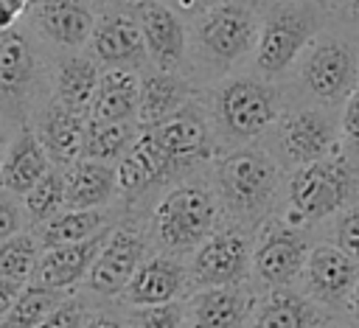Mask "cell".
Segmentation results:
<instances>
[{
  "label": "cell",
  "instance_id": "cell-1",
  "mask_svg": "<svg viewBox=\"0 0 359 328\" xmlns=\"http://www.w3.org/2000/svg\"><path fill=\"white\" fill-rule=\"evenodd\" d=\"M280 188V168L275 157L261 149L241 146L222 154L213 165V191L222 213L238 230H258L272 219V207Z\"/></svg>",
  "mask_w": 359,
  "mask_h": 328
},
{
  "label": "cell",
  "instance_id": "cell-2",
  "mask_svg": "<svg viewBox=\"0 0 359 328\" xmlns=\"http://www.w3.org/2000/svg\"><path fill=\"white\" fill-rule=\"evenodd\" d=\"M359 196V165L334 151L323 160L297 165L286 179V221L294 227H311L334 219Z\"/></svg>",
  "mask_w": 359,
  "mask_h": 328
},
{
  "label": "cell",
  "instance_id": "cell-3",
  "mask_svg": "<svg viewBox=\"0 0 359 328\" xmlns=\"http://www.w3.org/2000/svg\"><path fill=\"white\" fill-rule=\"evenodd\" d=\"M210 126L227 146L241 149L261 137L280 118V93L272 81L255 76H230L213 87Z\"/></svg>",
  "mask_w": 359,
  "mask_h": 328
},
{
  "label": "cell",
  "instance_id": "cell-4",
  "mask_svg": "<svg viewBox=\"0 0 359 328\" xmlns=\"http://www.w3.org/2000/svg\"><path fill=\"white\" fill-rule=\"evenodd\" d=\"M216 191L205 182L171 185L151 210V238L168 255L194 252L219 224Z\"/></svg>",
  "mask_w": 359,
  "mask_h": 328
},
{
  "label": "cell",
  "instance_id": "cell-5",
  "mask_svg": "<svg viewBox=\"0 0 359 328\" xmlns=\"http://www.w3.org/2000/svg\"><path fill=\"white\" fill-rule=\"evenodd\" d=\"M323 28V14L311 3H278L272 6L258 28V42H255V70L266 78L275 81L280 78L303 50L320 36Z\"/></svg>",
  "mask_w": 359,
  "mask_h": 328
},
{
  "label": "cell",
  "instance_id": "cell-6",
  "mask_svg": "<svg viewBox=\"0 0 359 328\" xmlns=\"http://www.w3.org/2000/svg\"><path fill=\"white\" fill-rule=\"evenodd\" d=\"M261 20L241 0H219L194 22V48L210 67H233L255 50Z\"/></svg>",
  "mask_w": 359,
  "mask_h": 328
},
{
  "label": "cell",
  "instance_id": "cell-7",
  "mask_svg": "<svg viewBox=\"0 0 359 328\" xmlns=\"http://www.w3.org/2000/svg\"><path fill=\"white\" fill-rule=\"evenodd\" d=\"M45 64L31 28H8L0 34V115L25 123L42 93Z\"/></svg>",
  "mask_w": 359,
  "mask_h": 328
},
{
  "label": "cell",
  "instance_id": "cell-8",
  "mask_svg": "<svg viewBox=\"0 0 359 328\" xmlns=\"http://www.w3.org/2000/svg\"><path fill=\"white\" fill-rule=\"evenodd\" d=\"M297 78L314 101L339 104L359 81V53L342 36L320 34L297 59Z\"/></svg>",
  "mask_w": 359,
  "mask_h": 328
},
{
  "label": "cell",
  "instance_id": "cell-9",
  "mask_svg": "<svg viewBox=\"0 0 359 328\" xmlns=\"http://www.w3.org/2000/svg\"><path fill=\"white\" fill-rule=\"evenodd\" d=\"M311 252L306 227L286 219H266L252 241V272L266 289H286L294 283Z\"/></svg>",
  "mask_w": 359,
  "mask_h": 328
},
{
  "label": "cell",
  "instance_id": "cell-10",
  "mask_svg": "<svg viewBox=\"0 0 359 328\" xmlns=\"http://www.w3.org/2000/svg\"><path fill=\"white\" fill-rule=\"evenodd\" d=\"M151 132L160 154L165 157V165L174 179L191 174L196 165L208 163L216 154V140H213V126L210 118L191 101L182 107L177 115L165 118L163 123L143 126Z\"/></svg>",
  "mask_w": 359,
  "mask_h": 328
},
{
  "label": "cell",
  "instance_id": "cell-11",
  "mask_svg": "<svg viewBox=\"0 0 359 328\" xmlns=\"http://www.w3.org/2000/svg\"><path fill=\"white\" fill-rule=\"evenodd\" d=\"M185 269L196 289L241 286L252 272V235L238 227L216 230L191 252Z\"/></svg>",
  "mask_w": 359,
  "mask_h": 328
},
{
  "label": "cell",
  "instance_id": "cell-12",
  "mask_svg": "<svg viewBox=\"0 0 359 328\" xmlns=\"http://www.w3.org/2000/svg\"><path fill=\"white\" fill-rule=\"evenodd\" d=\"M275 143L280 160L294 168L339 151V135L334 121L314 107H297L283 112L275 121Z\"/></svg>",
  "mask_w": 359,
  "mask_h": 328
},
{
  "label": "cell",
  "instance_id": "cell-13",
  "mask_svg": "<svg viewBox=\"0 0 359 328\" xmlns=\"http://www.w3.org/2000/svg\"><path fill=\"white\" fill-rule=\"evenodd\" d=\"M146 252H149V241L137 227L129 224L112 227L84 280L87 289L98 297H121L137 266L149 258Z\"/></svg>",
  "mask_w": 359,
  "mask_h": 328
},
{
  "label": "cell",
  "instance_id": "cell-14",
  "mask_svg": "<svg viewBox=\"0 0 359 328\" xmlns=\"http://www.w3.org/2000/svg\"><path fill=\"white\" fill-rule=\"evenodd\" d=\"M300 278L303 294L311 303L323 308H342L348 306V297L359 283V261L337 250L334 244H320L311 247Z\"/></svg>",
  "mask_w": 359,
  "mask_h": 328
},
{
  "label": "cell",
  "instance_id": "cell-15",
  "mask_svg": "<svg viewBox=\"0 0 359 328\" xmlns=\"http://www.w3.org/2000/svg\"><path fill=\"white\" fill-rule=\"evenodd\" d=\"M22 17L42 42L70 53L90 42L95 25V11L87 0H31Z\"/></svg>",
  "mask_w": 359,
  "mask_h": 328
},
{
  "label": "cell",
  "instance_id": "cell-16",
  "mask_svg": "<svg viewBox=\"0 0 359 328\" xmlns=\"http://www.w3.org/2000/svg\"><path fill=\"white\" fill-rule=\"evenodd\" d=\"M87 48H90V56L104 67L143 70L149 64L140 22L137 17L123 11H104L101 17H95Z\"/></svg>",
  "mask_w": 359,
  "mask_h": 328
},
{
  "label": "cell",
  "instance_id": "cell-17",
  "mask_svg": "<svg viewBox=\"0 0 359 328\" xmlns=\"http://www.w3.org/2000/svg\"><path fill=\"white\" fill-rule=\"evenodd\" d=\"M255 297L244 286L196 289L185 300V328H247Z\"/></svg>",
  "mask_w": 359,
  "mask_h": 328
},
{
  "label": "cell",
  "instance_id": "cell-18",
  "mask_svg": "<svg viewBox=\"0 0 359 328\" xmlns=\"http://www.w3.org/2000/svg\"><path fill=\"white\" fill-rule=\"evenodd\" d=\"M115 177H118V196H123L126 202H137L149 196L154 188L174 182L165 157L160 154L151 132L143 126L135 143L129 146V151L115 163Z\"/></svg>",
  "mask_w": 359,
  "mask_h": 328
},
{
  "label": "cell",
  "instance_id": "cell-19",
  "mask_svg": "<svg viewBox=\"0 0 359 328\" xmlns=\"http://www.w3.org/2000/svg\"><path fill=\"white\" fill-rule=\"evenodd\" d=\"M185 289H188L185 264L177 255L157 252L137 266V272L121 292V300L126 306H160V303L180 300Z\"/></svg>",
  "mask_w": 359,
  "mask_h": 328
},
{
  "label": "cell",
  "instance_id": "cell-20",
  "mask_svg": "<svg viewBox=\"0 0 359 328\" xmlns=\"http://www.w3.org/2000/svg\"><path fill=\"white\" fill-rule=\"evenodd\" d=\"M109 230L112 227H107L98 235H93L87 241H79V244H62V247L42 250V255L36 261V269L31 275V283H39V286H48V289H56V292H65V294L70 289H76L81 280H87V275L93 269V261H95L98 250L104 247Z\"/></svg>",
  "mask_w": 359,
  "mask_h": 328
},
{
  "label": "cell",
  "instance_id": "cell-21",
  "mask_svg": "<svg viewBox=\"0 0 359 328\" xmlns=\"http://www.w3.org/2000/svg\"><path fill=\"white\" fill-rule=\"evenodd\" d=\"M149 64L154 70H180L188 50V28L177 11H171L165 3H154L146 11L137 14Z\"/></svg>",
  "mask_w": 359,
  "mask_h": 328
},
{
  "label": "cell",
  "instance_id": "cell-22",
  "mask_svg": "<svg viewBox=\"0 0 359 328\" xmlns=\"http://www.w3.org/2000/svg\"><path fill=\"white\" fill-rule=\"evenodd\" d=\"M84 129H87V115L70 112L67 107H62L53 98L48 104H42L34 118V132H36L42 149L48 151L50 163L59 168H67L81 157Z\"/></svg>",
  "mask_w": 359,
  "mask_h": 328
},
{
  "label": "cell",
  "instance_id": "cell-23",
  "mask_svg": "<svg viewBox=\"0 0 359 328\" xmlns=\"http://www.w3.org/2000/svg\"><path fill=\"white\" fill-rule=\"evenodd\" d=\"M50 165L53 163H50L48 151L42 149L34 126L22 123L8 137L6 157H3V165H0V188L22 199L50 171Z\"/></svg>",
  "mask_w": 359,
  "mask_h": 328
},
{
  "label": "cell",
  "instance_id": "cell-24",
  "mask_svg": "<svg viewBox=\"0 0 359 328\" xmlns=\"http://www.w3.org/2000/svg\"><path fill=\"white\" fill-rule=\"evenodd\" d=\"M115 196H118L115 165L79 157L73 165L65 168V207L104 210Z\"/></svg>",
  "mask_w": 359,
  "mask_h": 328
},
{
  "label": "cell",
  "instance_id": "cell-25",
  "mask_svg": "<svg viewBox=\"0 0 359 328\" xmlns=\"http://www.w3.org/2000/svg\"><path fill=\"white\" fill-rule=\"evenodd\" d=\"M194 98V87L177 70H149L140 76V101H137V123L154 126L165 118L177 115Z\"/></svg>",
  "mask_w": 359,
  "mask_h": 328
},
{
  "label": "cell",
  "instance_id": "cell-26",
  "mask_svg": "<svg viewBox=\"0 0 359 328\" xmlns=\"http://www.w3.org/2000/svg\"><path fill=\"white\" fill-rule=\"evenodd\" d=\"M137 101H140V73L126 67H107L101 70L87 118L109 121V123L137 121Z\"/></svg>",
  "mask_w": 359,
  "mask_h": 328
},
{
  "label": "cell",
  "instance_id": "cell-27",
  "mask_svg": "<svg viewBox=\"0 0 359 328\" xmlns=\"http://www.w3.org/2000/svg\"><path fill=\"white\" fill-rule=\"evenodd\" d=\"M250 328H323V314L303 292H292L289 286L269 289L255 300Z\"/></svg>",
  "mask_w": 359,
  "mask_h": 328
},
{
  "label": "cell",
  "instance_id": "cell-28",
  "mask_svg": "<svg viewBox=\"0 0 359 328\" xmlns=\"http://www.w3.org/2000/svg\"><path fill=\"white\" fill-rule=\"evenodd\" d=\"M98 78H101V70L93 56L67 53L59 59V64L53 70V81H50L53 95L50 98L59 101L62 107H67L70 112L87 115L95 87H98Z\"/></svg>",
  "mask_w": 359,
  "mask_h": 328
},
{
  "label": "cell",
  "instance_id": "cell-29",
  "mask_svg": "<svg viewBox=\"0 0 359 328\" xmlns=\"http://www.w3.org/2000/svg\"><path fill=\"white\" fill-rule=\"evenodd\" d=\"M107 213L104 210H76V207H65L56 216H50L48 221L39 224L36 238L42 244V250L48 247H62V244H79L87 241L93 235H98L101 230H107Z\"/></svg>",
  "mask_w": 359,
  "mask_h": 328
},
{
  "label": "cell",
  "instance_id": "cell-30",
  "mask_svg": "<svg viewBox=\"0 0 359 328\" xmlns=\"http://www.w3.org/2000/svg\"><path fill=\"white\" fill-rule=\"evenodd\" d=\"M140 132L137 121H121V123H109V121H90L87 118V129H84V146H81V157L87 160H101L115 165L129 146L135 143Z\"/></svg>",
  "mask_w": 359,
  "mask_h": 328
},
{
  "label": "cell",
  "instance_id": "cell-31",
  "mask_svg": "<svg viewBox=\"0 0 359 328\" xmlns=\"http://www.w3.org/2000/svg\"><path fill=\"white\" fill-rule=\"evenodd\" d=\"M65 297H67L65 292H56V289L28 280V283H22L17 300L0 320V328H36Z\"/></svg>",
  "mask_w": 359,
  "mask_h": 328
},
{
  "label": "cell",
  "instance_id": "cell-32",
  "mask_svg": "<svg viewBox=\"0 0 359 328\" xmlns=\"http://www.w3.org/2000/svg\"><path fill=\"white\" fill-rule=\"evenodd\" d=\"M39 255H42V244H39L36 233L20 230V233L3 238L0 241V278L28 283L36 269Z\"/></svg>",
  "mask_w": 359,
  "mask_h": 328
},
{
  "label": "cell",
  "instance_id": "cell-33",
  "mask_svg": "<svg viewBox=\"0 0 359 328\" xmlns=\"http://www.w3.org/2000/svg\"><path fill=\"white\" fill-rule=\"evenodd\" d=\"M20 202H22L25 219L36 227L50 216H56L59 210H65V168L50 165V171Z\"/></svg>",
  "mask_w": 359,
  "mask_h": 328
},
{
  "label": "cell",
  "instance_id": "cell-34",
  "mask_svg": "<svg viewBox=\"0 0 359 328\" xmlns=\"http://www.w3.org/2000/svg\"><path fill=\"white\" fill-rule=\"evenodd\" d=\"M126 328H185V303L160 306H132L126 314Z\"/></svg>",
  "mask_w": 359,
  "mask_h": 328
},
{
  "label": "cell",
  "instance_id": "cell-35",
  "mask_svg": "<svg viewBox=\"0 0 359 328\" xmlns=\"http://www.w3.org/2000/svg\"><path fill=\"white\" fill-rule=\"evenodd\" d=\"M331 244L359 261V199L334 216Z\"/></svg>",
  "mask_w": 359,
  "mask_h": 328
},
{
  "label": "cell",
  "instance_id": "cell-36",
  "mask_svg": "<svg viewBox=\"0 0 359 328\" xmlns=\"http://www.w3.org/2000/svg\"><path fill=\"white\" fill-rule=\"evenodd\" d=\"M90 320V308L79 297H65L36 328H84Z\"/></svg>",
  "mask_w": 359,
  "mask_h": 328
},
{
  "label": "cell",
  "instance_id": "cell-37",
  "mask_svg": "<svg viewBox=\"0 0 359 328\" xmlns=\"http://www.w3.org/2000/svg\"><path fill=\"white\" fill-rule=\"evenodd\" d=\"M25 221L28 219H25V210H22L20 196H14V193H8V191L0 188V241L8 238V235H14V233H20Z\"/></svg>",
  "mask_w": 359,
  "mask_h": 328
},
{
  "label": "cell",
  "instance_id": "cell-38",
  "mask_svg": "<svg viewBox=\"0 0 359 328\" xmlns=\"http://www.w3.org/2000/svg\"><path fill=\"white\" fill-rule=\"evenodd\" d=\"M339 135L359 146V81L356 87L348 93V98L342 101V115H339Z\"/></svg>",
  "mask_w": 359,
  "mask_h": 328
},
{
  "label": "cell",
  "instance_id": "cell-39",
  "mask_svg": "<svg viewBox=\"0 0 359 328\" xmlns=\"http://www.w3.org/2000/svg\"><path fill=\"white\" fill-rule=\"evenodd\" d=\"M160 3H165L171 11H177L180 17H199L202 11H208L213 3H219V0H160Z\"/></svg>",
  "mask_w": 359,
  "mask_h": 328
},
{
  "label": "cell",
  "instance_id": "cell-40",
  "mask_svg": "<svg viewBox=\"0 0 359 328\" xmlns=\"http://www.w3.org/2000/svg\"><path fill=\"white\" fill-rule=\"evenodd\" d=\"M22 283L20 280H8V278H0V320L6 317V311L11 308V303L17 300Z\"/></svg>",
  "mask_w": 359,
  "mask_h": 328
},
{
  "label": "cell",
  "instance_id": "cell-41",
  "mask_svg": "<svg viewBox=\"0 0 359 328\" xmlns=\"http://www.w3.org/2000/svg\"><path fill=\"white\" fill-rule=\"evenodd\" d=\"M157 0H107L109 11H123V14H132V17H137L140 11H146Z\"/></svg>",
  "mask_w": 359,
  "mask_h": 328
},
{
  "label": "cell",
  "instance_id": "cell-42",
  "mask_svg": "<svg viewBox=\"0 0 359 328\" xmlns=\"http://www.w3.org/2000/svg\"><path fill=\"white\" fill-rule=\"evenodd\" d=\"M84 328H126V322L118 320V317H112V314L98 311V314H90V320L84 322Z\"/></svg>",
  "mask_w": 359,
  "mask_h": 328
},
{
  "label": "cell",
  "instance_id": "cell-43",
  "mask_svg": "<svg viewBox=\"0 0 359 328\" xmlns=\"http://www.w3.org/2000/svg\"><path fill=\"white\" fill-rule=\"evenodd\" d=\"M17 22H20V14H17L11 6H6V3L0 0V34L8 31V28H14Z\"/></svg>",
  "mask_w": 359,
  "mask_h": 328
},
{
  "label": "cell",
  "instance_id": "cell-44",
  "mask_svg": "<svg viewBox=\"0 0 359 328\" xmlns=\"http://www.w3.org/2000/svg\"><path fill=\"white\" fill-rule=\"evenodd\" d=\"M342 11H345V17L359 28V0H342Z\"/></svg>",
  "mask_w": 359,
  "mask_h": 328
},
{
  "label": "cell",
  "instance_id": "cell-45",
  "mask_svg": "<svg viewBox=\"0 0 359 328\" xmlns=\"http://www.w3.org/2000/svg\"><path fill=\"white\" fill-rule=\"evenodd\" d=\"M348 311H351V320L359 325V283L353 286V292H351V297H348Z\"/></svg>",
  "mask_w": 359,
  "mask_h": 328
},
{
  "label": "cell",
  "instance_id": "cell-46",
  "mask_svg": "<svg viewBox=\"0 0 359 328\" xmlns=\"http://www.w3.org/2000/svg\"><path fill=\"white\" fill-rule=\"evenodd\" d=\"M6 146H8V137H6V118L0 115V165H3V157H6Z\"/></svg>",
  "mask_w": 359,
  "mask_h": 328
},
{
  "label": "cell",
  "instance_id": "cell-47",
  "mask_svg": "<svg viewBox=\"0 0 359 328\" xmlns=\"http://www.w3.org/2000/svg\"><path fill=\"white\" fill-rule=\"evenodd\" d=\"M3 3H6V6H11V8H14L20 17H22V14L28 11V6H31V0H3Z\"/></svg>",
  "mask_w": 359,
  "mask_h": 328
},
{
  "label": "cell",
  "instance_id": "cell-48",
  "mask_svg": "<svg viewBox=\"0 0 359 328\" xmlns=\"http://www.w3.org/2000/svg\"><path fill=\"white\" fill-rule=\"evenodd\" d=\"M331 328H339V325H331Z\"/></svg>",
  "mask_w": 359,
  "mask_h": 328
},
{
  "label": "cell",
  "instance_id": "cell-49",
  "mask_svg": "<svg viewBox=\"0 0 359 328\" xmlns=\"http://www.w3.org/2000/svg\"><path fill=\"white\" fill-rule=\"evenodd\" d=\"M252 3H258V0H252Z\"/></svg>",
  "mask_w": 359,
  "mask_h": 328
}]
</instances>
